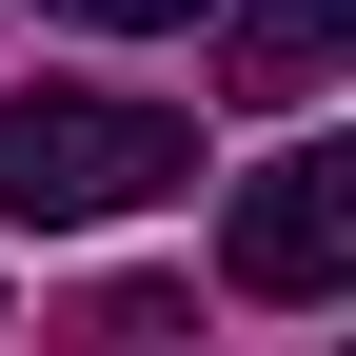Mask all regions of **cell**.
Here are the masks:
<instances>
[{
	"label": "cell",
	"mask_w": 356,
	"mask_h": 356,
	"mask_svg": "<svg viewBox=\"0 0 356 356\" xmlns=\"http://www.w3.org/2000/svg\"><path fill=\"white\" fill-rule=\"evenodd\" d=\"M218 277L277 297V317H297V297H337V277H356V159H337V139L257 159V178H238V238H218Z\"/></svg>",
	"instance_id": "cell-2"
},
{
	"label": "cell",
	"mask_w": 356,
	"mask_h": 356,
	"mask_svg": "<svg viewBox=\"0 0 356 356\" xmlns=\"http://www.w3.org/2000/svg\"><path fill=\"white\" fill-rule=\"evenodd\" d=\"M198 178V119L99 99V79H20L0 99V218H139Z\"/></svg>",
	"instance_id": "cell-1"
},
{
	"label": "cell",
	"mask_w": 356,
	"mask_h": 356,
	"mask_svg": "<svg viewBox=\"0 0 356 356\" xmlns=\"http://www.w3.org/2000/svg\"><path fill=\"white\" fill-rule=\"evenodd\" d=\"M60 20H119V40H178L198 0H60Z\"/></svg>",
	"instance_id": "cell-4"
},
{
	"label": "cell",
	"mask_w": 356,
	"mask_h": 356,
	"mask_svg": "<svg viewBox=\"0 0 356 356\" xmlns=\"http://www.w3.org/2000/svg\"><path fill=\"white\" fill-rule=\"evenodd\" d=\"M337 40H356V0H238L218 79H238V99H317V79H337Z\"/></svg>",
	"instance_id": "cell-3"
}]
</instances>
